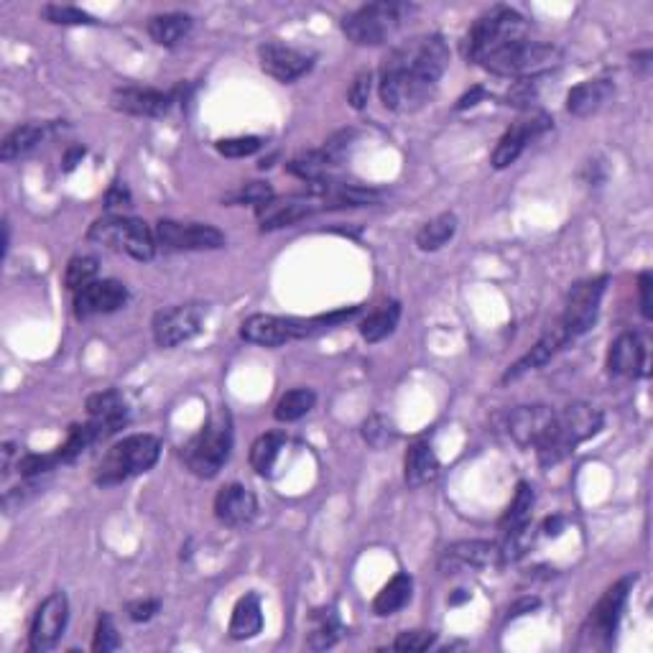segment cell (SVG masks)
<instances>
[{
    "label": "cell",
    "instance_id": "1",
    "mask_svg": "<svg viewBox=\"0 0 653 653\" xmlns=\"http://www.w3.org/2000/svg\"><path fill=\"white\" fill-rule=\"evenodd\" d=\"M449 67V46L439 34L416 36L396 46L381 67V103L393 113H414L437 92Z\"/></svg>",
    "mask_w": 653,
    "mask_h": 653
},
{
    "label": "cell",
    "instance_id": "2",
    "mask_svg": "<svg viewBox=\"0 0 653 653\" xmlns=\"http://www.w3.org/2000/svg\"><path fill=\"white\" fill-rule=\"evenodd\" d=\"M602 429V411L590 404H569L567 409L557 411L551 432L536 447V455L544 467L559 465L567 460L582 442L595 437Z\"/></svg>",
    "mask_w": 653,
    "mask_h": 653
},
{
    "label": "cell",
    "instance_id": "3",
    "mask_svg": "<svg viewBox=\"0 0 653 653\" xmlns=\"http://www.w3.org/2000/svg\"><path fill=\"white\" fill-rule=\"evenodd\" d=\"M230 449H233V419L228 409H220L184 444L182 460L192 475L210 480L225 467Z\"/></svg>",
    "mask_w": 653,
    "mask_h": 653
},
{
    "label": "cell",
    "instance_id": "4",
    "mask_svg": "<svg viewBox=\"0 0 653 653\" xmlns=\"http://www.w3.org/2000/svg\"><path fill=\"white\" fill-rule=\"evenodd\" d=\"M161 442L154 434H133V437L120 439L118 444L108 449L97 465L95 483L97 485H120L131 477L148 472L159 462Z\"/></svg>",
    "mask_w": 653,
    "mask_h": 653
},
{
    "label": "cell",
    "instance_id": "5",
    "mask_svg": "<svg viewBox=\"0 0 653 653\" xmlns=\"http://www.w3.org/2000/svg\"><path fill=\"white\" fill-rule=\"evenodd\" d=\"M358 314V309H347V312L327 314V317L317 319H296V317H276V314H250L243 324H240V337L250 345L261 347H281L291 340H301V337L312 335L319 327H330V324L350 319Z\"/></svg>",
    "mask_w": 653,
    "mask_h": 653
},
{
    "label": "cell",
    "instance_id": "6",
    "mask_svg": "<svg viewBox=\"0 0 653 653\" xmlns=\"http://www.w3.org/2000/svg\"><path fill=\"white\" fill-rule=\"evenodd\" d=\"M526 31H529L526 18L518 11L506 6L490 8L488 13H483V16L472 23L470 34H467L465 39V57L470 59V62L480 64L488 54L500 49V46H506L518 39H526Z\"/></svg>",
    "mask_w": 653,
    "mask_h": 653
},
{
    "label": "cell",
    "instance_id": "7",
    "mask_svg": "<svg viewBox=\"0 0 653 653\" xmlns=\"http://www.w3.org/2000/svg\"><path fill=\"white\" fill-rule=\"evenodd\" d=\"M559 62V49L549 44H539V41L518 39L511 44L500 46L493 54L480 62V67L488 69L490 74L498 77H516V80H529V77H539L541 72L551 69Z\"/></svg>",
    "mask_w": 653,
    "mask_h": 653
},
{
    "label": "cell",
    "instance_id": "8",
    "mask_svg": "<svg viewBox=\"0 0 653 653\" xmlns=\"http://www.w3.org/2000/svg\"><path fill=\"white\" fill-rule=\"evenodd\" d=\"M87 240L97 245H105L110 250H120L125 256L136 261H151L156 253V235L143 220L136 217H100L92 222Z\"/></svg>",
    "mask_w": 653,
    "mask_h": 653
},
{
    "label": "cell",
    "instance_id": "9",
    "mask_svg": "<svg viewBox=\"0 0 653 653\" xmlns=\"http://www.w3.org/2000/svg\"><path fill=\"white\" fill-rule=\"evenodd\" d=\"M411 6L406 3H370L342 18V31L353 44L378 46L386 44L406 21Z\"/></svg>",
    "mask_w": 653,
    "mask_h": 653
},
{
    "label": "cell",
    "instance_id": "10",
    "mask_svg": "<svg viewBox=\"0 0 653 653\" xmlns=\"http://www.w3.org/2000/svg\"><path fill=\"white\" fill-rule=\"evenodd\" d=\"M633 582H636V577H625V580L615 582L600 597V602L590 610L585 625H582L580 648H587V651H605V648H610L620 618H623L625 602H628V595H631Z\"/></svg>",
    "mask_w": 653,
    "mask_h": 653
},
{
    "label": "cell",
    "instance_id": "11",
    "mask_svg": "<svg viewBox=\"0 0 653 653\" xmlns=\"http://www.w3.org/2000/svg\"><path fill=\"white\" fill-rule=\"evenodd\" d=\"M605 289H608V276L580 281V284H574L572 289H569L567 301H564V314L562 319H559V324H562L564 332H567L569 342L592 330L597 312H600V301Z\"/></svg>",
    "mask_w": 653,
    "mask_h": 653
},
{
    "label": "cell",
    "instance_id": "12",
    "mask_svg": "<svg viewBox=\"0 0 653 653\" xmlns=\"http://www.w3.org/2000/svg\"><path fill=\"white\" fill-rule=\"evenodd\" d=\"M154 235L166 250H217L225 245V235L207 222L161 220Z\"/></svg>",
    "mask_w": 653,
    "mask_h": 653
},
{
    "label": "cell",
    "instance_id": "13",
    "mask_svg": "<svg viewBox=\"0 0 653 653\" xmlns=\"http://www.w3.org/2000/svg\"><path fill=\"white\" fill-rule=\"evenodd\" d=\"M205 304H179V307L164 309L154 317V340L159 347H177L192 340L202 324H205Z\"/></svg>",
    "mask_w": 653,
    "mask_h": 653
},
{
    "label": "cell",
    "instance_id": "14",
    "mask_svg": "<svg viewBox=\"0 0 653 653\" xmlns=\"http://www.w3.org/2000/svg\"><path fill=\"white\" fill-rule=\"evenodd\" d=\"M69 620V600L64 592H54V595L46 597L39 605L34 615V623H31V636L29 646L34 653L52 651L54 646L62 638L64 628H67Z\"/></svg>",
    "mask_w": 653,
    "mask_h": 653
},
{
    "label": "cell",
    "instance_id": "15",
    "mask_svg": "<svg viewBox=\"0 0 653 653\" xmlns=\"http://www.w3.org/2000/svg\"><path fill=\"white\" fill-rule=\"evenodd\" d=\"M554 416H557V411L549 409V406H518V409H513L511 414H508L506 429L518 447L536 449L544 442L546 434L551 432Z\"/></svg>",
    "mask_w": 653,
    "mask_h": 653
},
{
    "label": "cell",
    "instance_id": "16",
    "mask_svg": "<svg viewBox=\"0 0 653 653\" xmlns=\"http://www.w3.org/2000/svg\"><path fill=\"white\" fill-rule=\"evenodd\" d=\"M258 62H261L263 72L271 74L273 80L289 85V82H296L312 69L314 59L309 54L299 52V49L276 44V41H266V44L258 46Z\"/></svg>",
    "mask_w": 653,
    "mask_h": 653
},
{
    "label": "cell",
    "instance_id": "17",
    "mask_svg": "<svg viewBox=\"0 0 653 653\" xmlns=\"http://www.w3.org/2000/svg\"><path fill=\"white\" fill-rule=\"evenodd\" d=\"M500 564V546L493 541H457L439 557V572L460 574L465 569H485Z\"/></svg>",
    "mask_w": 653,
    "mask_h": 653
},
{
    "label": "cell",
    "instance_id": "18",
    "mask_svg": "<svg viewBox=\"0 0 653 653\" xmlns=\"http://www.w3.org/2000/svg\"><path fill=\"white\" fill-rule=\"evenodd\" d=\"M125 301H128L125 284L115 279L95 281V284L85 286V289L74 294V317L87 319L97 317V314L118 312L120 307H125Z\"/></svg>",
    "mask_w": 653,
    "mask_h": 653
},
{
    "label": "cell",
    "instance_id": "19",
    "mask_svg": "<svg viewBox=\"0 0 653 653\" xmlns=\"http://www.w3.org/2000/svg\"><path fill=\"white\" fill-rule=\"evenodd\" d=\"M551 128L549 115H536L531 120H521L513 128H508L503 136H500L498 146H495L493 156H490V164L493 169H508L511 164H516L518 156L523 154V148L529 146L536 136L546 133Z\"/></svg>",
    "mask_w": 653,
    "mask_h": 653
},
{
    "label": "cell",
    "instance_id": "20",
    "mask_svg": "<svg viewBox=\"0 0 653 653\" xmlns=\"http://www.w3.org/2000/svg\"><path fill=\"white\" fill-rule=\"evenodd\" d=\"M110 105L118 113L136 115V118H161L169 113L171 95L154 87H118L110 95Z\"/></svg>",
    "mask_w": 653,
    "mask_h": 653
},
{
    "label": "cell",
    "instance_id": "21",
    "mask_svg": "<svg viewBox=\"0 0 653 653\" xmlns=\"http://www.w3.org/2000/svg\"><path fill=\"white\" fill-rule=\"evenodd\" d=\"M608 373L613 378H641L646 375V345L636 332H623L615 337L608 353Z\"/></svg>",
    "mask_w": 653,
    "mask_h": 653
},
{
    "label": "cell",
    "instance_id": "22",
    "mask_svg": "<svg viewBox=\"0 0 653 653\" xmlns=\"http://www.w3.org/2000/svg\"><path fill=\"white\" fill-rule=\"evenodd\" d=\"M258 513V500L256 495L250 493L245 485L230 483L225 488H220V493L215 495V516L217 521L238 529L256 518Z\"/></svg>",
    "mask_w": 653,
    "mask_h": 653
},
{
    "label": "cell",
    "instance_id": "23",
    "mask_svg": "<svg viewBox=\"0 0 653 653\" xmlns=\"http://www.w3.org/2000/svg\"><path fill=\"white\" fill-rule=\"evenodd\" d=\"M567 342H569L567 332H564L562 324L557 322V324H554V327H551L549 332H546L544 337H541L539 342H536L534 347H531L529 353L523 355V358L518 360V363H513L511 368H508L506 373H503V383L518 381V378H523V375L531 373V370L544 368V365L549 363V360L554 358V355H557L559 350H562V347L567 345Z\"/></svg>",
    "mask_w": 653,
    "mask_h": 653
},
{
    "label": "cell",
    "instance_id": "24",
    "mask_svg": "<svg viewBox=\"0 0 653 653\" xmlns=\"http://www.w3.org/2000/svg\"><path fill=\"white\" fill-rule=\"evenodd\" d=\"M439 477V460L429 442H414L406 449L404 480L409 488H424Z\"/></svg>",
    "mask_w": 653,
    "mask_h": 653
},
{
    "label": "cell",
    "instance_id": "25",
    "mask_svg": "<svg viewBox=\"0 0 653 653\" xmlns=\"http://www.w3.org/2000/svg\"><path fill=\"white\" fill-rule=\"evenodd\" d=\"M615 95V87L610 80H587L572 87L567 95V110L574 118H587V115L597 113L602 105L608 103Z\"/></svg>",
    "mask_w": 653,
    "mask_h": 653
},
{
    "label": "cell",
    "instance_id": "26",
    "mask_svg": "<svg viewBox=\"0 0 653 653\" xmlns=\"http://www.w3.org/2000/svg\"><path fill=\"white\" fill-rule=\"evenodd\" d=\"M54 125L52 123H26L21 128H16L13 133H8L3 146H0V159L3 161H16L21 156L31 154L39 143H44L46 138L52 136Z\"/></svg>",
    "mask_w": 653,
    "mask_h": 653
},
{
    "label": "cell",
    "instance_id": "27",
    "mask_svg": "<svg viewBox=\"0 0 653 653\" xmlns=\"http://www.w3.org/2000/svg\"><path fill=\"white\" fill-rule=\"evenodd\" d=\"M256 210L263 233L289 228V225H296V222L304 220V217H309L314 212L307 202H279L276 197H273L271 202H266V205L256 207Z\"/></svg>",
    "mask_w": 653,
    "mask_h": 653
},
{
    "label": "cell",
    "instance_id": "28",
    "mask_svg": "<svg viewBox=\"0 0 653 653\" xmlns=\"http://www.w3.org/2000/svg\"><path fill=\"white\" fill-rule=\"evenodd\" d=\"M263 628V610H261V597L258 595H245L240 597L238 605L233 610V618H230V638L233 641H248V638H256Z\"/></svg>",
    "mask_w": 653,
    "mask_h": 653
},
{
    "label": "cell",
    "instance_id": "29",
    "mask_svg": "<svg viewBox=\"0 0 653 653\" xmlns=\"http://www.w3.org/2000/svg\"><path fill=\"white\" fill-rule=\"evenodd\" d=\"M194 21L187 13H161L148 21V36L159 46H177L192 34Z\"/></svg>",
    "mask_w": 653,
    "mask_h": 653
},
{
    "label": "cell",
    "instance_id": "30",
    "mask_svg": "<svg viewBox=\"0 0 653 653\" xmlns=\"http://www.w3.org/2000/svg\"><path fill=\"white\" fill-rule=\"evenodd\" d=\"M411 592H414V580H411L409 574H396L373 600L375 615L386 618V615H393L401 608H406L411 600Z\"/></svg>",
    "mask_w": 653,
    "mask_h": 653
},
{
    "label": "cell",
    "instance_id": "31",
    "mask_svg": "<svg viewBox=\"0 0 653 653\" xmlns=\"http://www.w3.org/2000/svg\"><path fill=\"white\" fill-rule=\"evenodd\" d=\"M317 404V393L312 388H291L284 396L279 398V404L273 409V416L281 424H291V421H299L309 414Z\"/></svg>",
    "mask_w": 653,
    "mask_h": 653
},
{
    "label": "cell",
    "instance_id": "32",
    "mask_svg": "<svg viewBox=\"0 0 653 653\" xmlns=\"http://www.w3.org/2000/svg\"><path fill=\"white\" fill-rule=\"evenodd\" d=\"M457 233V217L452 212H442L434 220H429L424 228L419 230L416 235V245L419 250H426V253H432V250H439L442 245H447L449 240L455 238Z\"/></svg>",
    "mask_w": 653,
    "mask_h": 653
},
{
    "label": "cell",
    "instance_id": "33",
    "mask_svg": "<svg viewBox=\"0 0 653 653\" xmlns=\"http://www.w3.org/2000/svg\"><path fill=\"white\" fill-rule=\"evenodd\" d=\"M398 317H401V304L398 301H391V304H383L378 312L368 314L360 324V335H363L365 342H381L386 340L388 335H393L396 330Z\"/></svg>",
    "mask_w": 653,
    "mask_h": 653
},
{
    "label": "cell",
    "instance_id": "34",
    "mask_svg": "<svg viewBox=\"0 0 653 653\" xmlns=\"http://www.w3.org/2000/svg\"><path fill=\"white\" fill-rule=\"evenodd\" d=\"M284 444H286V437L281 432L261 434V437L253 442V447H250V465H253V470H256L258 475H271L273 465H276V460H279Z\"/></svg>",
    "mask_w": 653,
    "mask_h": 653
},
{
    "label": "cell",
    "instance_id": "35",
    "mask_svg": "<svg viewBox=\"0 0 653 653\" xmlns=\"http://www.w3.org/2000/svg\"><path fill=\"white\" fill-rule=\"evenodd\" d=\"M87 414L92 419L110 421V424L123 426L128 421V414H125V401L120 396V391L110 388V391L95 393V396L87 398Z\"/></svg>",
    "mask_w": 653,
    "mask_h": 653
},
{
    "label": "cell",
    "instance_id": "36",
    "mask_svg": "<svg viewBox=\"0 0 653 653\" xmlns=\"http://www.w3.org/2000/svg\"><path fill=\"white\" fill-rule=\"evenodd\" d=\"M332 166H335V161L324 154V151H307V154L291 159L289 164H286V171L309 184V182H324V177H327V171H330Z\"/></svg>",
    "mask_w": 653,
    "mask_h": 653
},
{
    "label": "cell",
    "instance_id": "37",
    "mask_svg": "<svg viewBox=\"0 0 653 653\" xmlns=\"http://www.w3.org/2000/svg\"><path fill=\"white\" fill-rule=\"evenodd\" d=\"M342 636V625L337 620V615L332 610H319L312 618V633L307 638V646L312 651H324V648H332Z\"/></svg>",
    "mask_w": 653,
    "mask_h": 653
},
{
    "label": "cell",
    "instance_id": "38",
    "mask_svg": "<svg viewBox=\"0 0 653 653\" xmlns=\"http://www.w3.org/2000/svg\"><path fill=\"white\" fill-rule=\"evenodd\" d=\"M97 271H100V266H97V258H92V256L72 258L67 266V273H64V286H67L72 294H77V291H82L85 286L95 284Z\"/></svg>",
    "mask_w": 653,
    "mask_h": 653
},
{
    "label": "cell",
    "instance_id": "39",
    "mask_svg": "<svg viewBox=\"0 0 653 653\" xmlns=\"http://www.w3.org/2000/svg\"><path fill=\"white\" fill-rule=\"evenodd\" d=\"M531 511H534V488H531L529 483H518L516 498H513L506 518H503V529L511 531L523 526V523H529Z\"/></svg>",
    "mask_w": 653,
    "mask_h": 653
},
{
    "label": "cell",
    "instance_id": "40",
    "mask_svg": "<svg viewBox=\"0 0 653 653\" xmlns=\"http://www.w3.org/2000/svg\"><path fill=\"white\" fill-rule=\"evenodd\" d=\"M365 442L370 444L373 449H383L396 439V429H393L391 421L381 414H373L363 421V429H360Z\"/></svg>",
    "mask_w": 653,
    "mask_h": 653
},
{
    "label": "cell",
    "instance_id": "41",
    "mask_svg": "<svg viewBox=\"0 0 653 653\" xmlns=\"http://www.w3.org/2000/svg\"><path fill=\"white\" fill-rule=\"evenodd\" d=\"M263 141L258 136H238V138H222L217 141V151L228 159H245L261 151Z\"/></svg>",
    "mask_w": 653,
    "mask_h": 653
},
{
    "label": "cell",
    "instance_id": "42",
    "mask_svg": "<svg viewBox=\"0 0 653 653\" xmlns=\"http://www.w3.org/2000/svg\"><path fill=\"white\" fill-rule=\"evenodd\" d=\"M41 13H44L46 21L62 23V26H87V23H97L90 13L72 6H44Z\"/></svg>",
    "mask_w": 653,
    "mask_h": 653
},
{
    "label": "cell",
    "instance_id": "43",
    "mask_svg": "<svg viewBox=\"0 0 653 653\" xmlns=\"http://www.w3.org/2000/svg\"><path fill=\"white\" fill-rule=\"evenodd\" d=\"M434 641H437V633L432 631H406L393 641V648L404 653H421L429 651L434 646Z\"/></svg>",
    "mask_w": 653,
    "mask_h": 653
},
{
    "label": "cell",
    "instance_id": "44",
    "mask_svg": "<svg viewBox=\"0 0 653 653\" xmlns=\"http://www.w3.org/2000/svg\"><path fill=\"white\" fill-rule=\"evenodd\" d=\"M273 199V189L263 182H250L245 187H240L233 197H228V202H238V205H266Z\"/></svg>",
    "mask_w": 653,
    "mask_h": 653
},
{
    "label": "cell",
    "instance_id": "45",
    "mask_svg": "<svg viewBox=\"0 0 653 653\" xmlns=\"http://www.w3.org/2000/svg\"><path fill=\"white\" fill-rule=\"evenodd\" d=\"M120 646V636L115 631L113 618L110 615H103V618L97 620L95 628V641H92V651L97 653H110Z\"/></svg>",
    "mask_w": 653,
    "mask_h": 653
},
{
    "label": "cell",
    "instance_id": "46",
    "mask_svg": "<svg viewBox=\"0 0 653 653\" xmlns=\"http://www.w3.org/2000/svg\"><path fill=\"white\" fill-rule=\"evenodd\" d=\"M57 465H59L57 452H54V455H26L18 460V472H21V477H26V480H34V477L54 470Z\"/></svg>",
    "mask_w": 653,
    "mask_h": 653
},
{
    "label": "cell",
    "instance_id": "47",
    "mask_svg": "<svg viewBox=\"0 0 653 653\" xmlns=\"http://www.w3.org/2000/svg\"><path fill=\"white\" fill-rule=\"evenodd\" d=\"M534 103H536L534 77H529V80H518L516 85L506 92V105H513V108H531Z\"/></svg>",
    "mask_w": 653,
    "mask_h": 653
},
{
    "label": "cell",
    "instance_id": "48",
    "mask_svg": "<svg viewBox=\"0 0 653 653\" xmlns=\"http://www.w3.org/2000/svg\"><path fill=\"white\" fill-rule=\"evenodd\" d=\"M370 82H373V74H370V72H360L358 77H355V80H353V85H350V92H347V100H350V105H353L355 110H363L365 105H368Z\"/></svg>",
    "mask_w": 653,
    "mask_h": 653
},
{
    "label": "cell",
    "instance_id": "49",
    "mask_svg": "<svg viewBox=\"0 0 653 653\" xmlns=\"http://www.w3.org/2000/svg\"><path fill=\"white\" fill-rule=\"evenodd\" d=\"M161 602L159 600H138L128 605V618L136 620V623H146V620L154 618L159 613Z\"/></svg>",
    "mask_w": 653,
    "mask_h": 653
},
{
    "label": "cell",
    "instance_id": "50",
    "mask_svg": "<svg viewBox=\"0 0 653 653\" xmlns=\"http://www.w3.org/2000/svg\"><path fill=\"white\" fill-rule=\"evenodd\" d=\"M638 289H641V314L646 319L653 317V299H651V289H653V279L651 273L643 271L638 276Z\"/></svg>",
    "mask_w": 653,
    "mask_h": 653
},
{
    "label": "cell",
    "instance_id": "51",
    "mask_svg": "<svg viewBox=\"0 0 653 653\" xmlns=\"http://www.w3.org/2000/svg\"><path fill=\"white\" fill-rule=\"evenodd\" d=\"M536 608H539V600H536V597H523V600H518L516 605H511V608H508L506 618L508 620L518 618V615H526V613H531V610H536Z\"/></svg>",
    "mask_w": 653,
    "mask_h": 653
},
{
    "label": "cell",
    "instance_id": "52",
    "mask_svg": "<svg viewBox=\"0 0 653 653\" xmlns=\"http://www.w3.org/2000/svg\"><path fill=\"white\" fill-rule=\"evenodd\" d=\"M128 202H131V194H128V189H125L123 184H115V187L108 192V197H105V205L108 207H120V205H128Z\"/></svg>",
    "mask_w": 653,
    "mask_h": 653
},
{
    "label": "cell",
    "instance_id": "53",
    "mask_svg": "<svg viewBox=\"0 0 653 653\" xmlns=\"http://www.w3.org/2000/svg\"><path fill=\"white\" fill-rule=\"evenodd\" d=\"M564 529V518L562 516H554V518H546L544 526H541V531H544L546 536H559Z\"/></svg>",
    "mask_w": 653,
    "mask_h": 653
},
{
    "label": "cell",
    "instance_id": "54",
    "mask_svg": "<svg viewBox=\"0 0 653 653\" xmlns=\"http://www.w3.org/2000/svg\"><path fill=\"white\" fill-rule=\"evenodd\" d=\"M483 95H485V92L480 90V87H475V90H472L470 95H465V97H462L460 103H457V108H460V110H465V108H472V105H475V100H477V97H483Z\"/></svg>",
    "mask_w": 653,
    "mask_h": 653
},
{
    "label": "cell",
    "instance_id": "55",
    "mask_svg": "<svg viewBox=\"0 0 653 653\" xmlns=\"http://www.w3.org/2000/svg\"><path fill=\"white\" fill-rule=\"evenodd\" d=\"M80 156H85V148L74 146L72 151H69V154H67V161H64V164H67V171L74 169V164H77V159H80Z\"/></svg>",
    "mask_w": 653,
    "mask_h": 653
}]
</instances>
